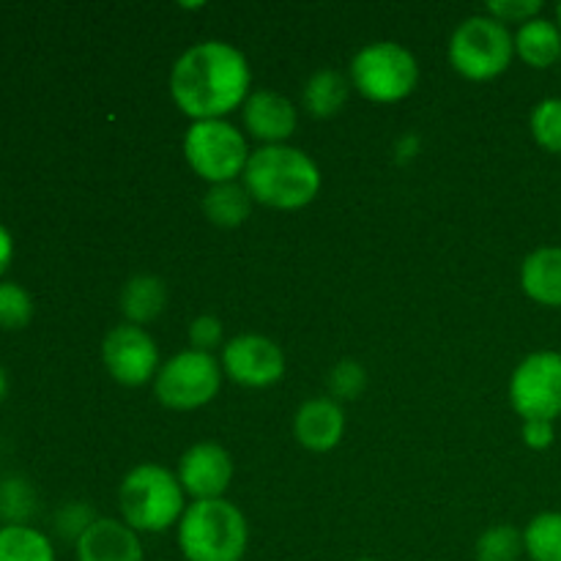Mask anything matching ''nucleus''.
<instances>
[{
    "mask_svg": "<svg viewBox=\"0 0 561 561\" xmlns=\"http://www.w3.org/2000/svg\"><path fill=\"white\" fill-rule=\"evenodd\" d=\"M520 288L542 307H561V247H540L520 266Z\"/></svg>",
    "mask_w": 561,
    "mask_h": 561,
    "instance_id": "obj_16",
    "label": "nucleus"
},
{
    "mask_svg": "<svg viewBox=\"0 0 561 561\" xmlns=\"http://www.w3.org/2000/svg\"><path fill=\"white\" fill-rule=\"evenodd\" d=\"M102 362L124 387H142L159 373V348L142 327L121 323L102 340Z\"/></svg>",
    "mask_w": 561,
    "mask_h": 561,
    "instance_id": "obj_10",
    "label": "nucleus"
},
{
    "mask_svg": "<svg viewBox=\"0 0 561 561\" xmlns=\"http://www.w3.org/2000/svg\"><path fill=\"white\" fill-rule=\"evenodd\" d=\"M241 184L250 197L277 211H299L316 201L321 190V170L310 153L294 146H261L250 153Z\"/></svg>",
    "mask_w": 561,
    "mask_h": 561,
    "instance_id": "obj_2",
    "label": "nucleus"
},
{
    "mask_svg": "<svg viewBox=\"0 0 561 561\" xmlns=\"http://www.w3.org/2000/svg\"><path fill=\"white\" fill-rule=\"evenodd\" d=\"M351 80L337 69H321L305 82L301 102L312 118H334L345 107L351 93Z\"/></svg>",
    "mask_w": 561,
    "mask_h": 561,
    "instance_id": "obj_19",
    "label": "nucleus"
},
{
    "mask_svg": "<svg viewBox=\"0 0 561 561\" xmlns=\"http://www.w3.org/2000/svg\"><path fill=\"white\" fill-rule=\"evenodd\" d=\"M33 299L22 285L0 283V329L5 332H20L31 323Z\"/></svg>",
    "mask_w": 561,
    "mask_h": 561,
    "instance_id": "obj_25",
    "label": "nucleus"
},
{
    "mask_svg": "<svg viewBox=\"0 0 561 561\" xmlns=\"http://www.w3.org/2000/svg\"><path fill=\"white\" fill-rule=\"evenodd\" d=\"M247 546L250 526L228 499L186 504L179 520V548L186 561H241Z\"/></svg>",
    "mask_w": 561,
    "mask_h": 561,
    "instance_id": "obj_3",
    "label": "nucleus"
},
{
    "mask_svg": "<svg viewBox=\"0 0 561 561\" xmlns=\"http://www.w3.org/2000/svg\"><path fill=\"white\" fill-rule=\"evenodd\" d=\"M181 488L186 496L195 502H211V499H225V491L233 482V458L225 447L214 442L192 444L179 460Z\"/></svg>",
    "mask_w": 561,
    "mask_h": 561,
    "instance_id": "obj_12",
    "label": "nucleus"
},
{
    "mask_svg": "<svg viewBox=\"0 0 561 561\" xmlns=\"http://www.w3.org/2000/svg\"><path fill=\"white\" fill-rule=\"evenodd\" d=\"M11 257H14V239H11L9 228L0 222V283H3V274L9 272Z\"/></svg>",
    "mask_w": 561,
    "mask_h": 561,
    "instance_id": "obj_31",
    "label": "nucleus"
},
{
    "mask_svg": "<svg viewBox=\"0 0 561 561\" xmlns=\"http://www.w3.org/2000/svg\"><path fill=\"white\" fill-rule=\"evenodd\" d=\"M77 561H146L140 535L118 518H96L75 542Z\"/></svg>",
    "mask_w": 561,
    "mask_h": 561,
    "instance_id": "obj_14",
    "label": "nucleus"
},
{
    "mask_svg": "<svg viewBox=\"0 0 561 561\" xmlns=\"http://www.w3.org/2000/svg\"><path fill=\"white\" fill-rule=\"evenodd\" d=\"M345 414L343 405L332 398L307 400L294 420V436L310 453H329L343 442Z\"/></svg>",
    "mask_w": 561,
    "mask_h": 561,
    "instance_id": "obj_15",
    "label": "nucleus"
},
{
    "mask_svg": "<svg viewBox=\"0 0 561 561\" xmlns=\"http://www.w3.org/2000/svg\"><path fill=\"white\" fill-rule=\"evenodd\" d=\"M0 561H55L47 535L27 524L0 526Z\"/></svg>",
    "mask_w": 561,
    "mask_h": 561,
    "instance_id": "obj_21",
    "label": "nucleus"
},
{
    "mask_svg": "<svg viewBox=\"0 0 561 561\" xmlns=\"http://www.w3.org/2000/svg\"><path fill=\"white\" fill-rule=\"evenodd\" d=\"M367 387V370L354 359H343L329 373V392L332 400H356Z\"/></svg>",
    "mask_w": 561,
    "mask_h": 561,
    "instance_id": "obj_26",
    "label": "nucleus"
},
{
    "mask_svg": "<svg viewBox=\"0 0 561 561\" xmlns=\"http://www.w3.org/2000/svg\"><path fill=\"white\" fill-rule=\"evenodd\" d=\"M184 157L195 175L217 186L244 175L250 148L230 121H192L184 135Z\"/></svg>",
    "mask_w": 561,
    "mask_h": 561,
    "instance_id": "obj_7",
    "label": "nucleus"
},
{
    "mask_svg": "<svg viewBox=\"0 0 561 561\" xmlns=\"http://www.w3.org/2000/svg\"><path fill=\"white\" fill-rule=\"evenodd\" d=\"M356 561H381V559H356Z\"/></svg>",
    "mask_w": 561,
    "mask_h": 561,
    "instance_id": "obj_34",
    "label": "nucleus"
},
{
    "mask_svg": "<svg viewBox=\"0 0 561 561\" xmlns=\"http://www.w3.org/2000/svg\"><path fill=\"white\" fill-rule=\"evenodd\" d=\"M250 85V64L228 42L195 44L181 53L170 71V96L192 121H219L244 107Z\"/></svg>",
    "mask_w": 561,
    "mask_h": 561,
    "instance_id": "obj_1",
    "label": "nucleus"
},
{
    "mask_svg": "<svg viewBox=\"0 0 561 561\" xmlns=\"http://www.w3.org/2000/svg\"><path fill=\"white\" fill-rule=\"evenodd\" d=\"M524 548L531 561H561V513H540L524 529Z\"/></svg>",
    "mask_w": 561,
    "mask_h": 561,
    "instance_id": "obj_22",
    "label": "nucleus"
},
{
    "mask_svg": "<svg viewBox=\"0 0 561 561\" xmlns=\"http://www.w3.org/2000/svg\"><path fill=\"white\" fill-rule=\"evenodd\" d=\"M416 82H420V64L414 53L398 42L365 44L351 60V85L370 102H403L414 93Z\"/></svg>",
    "mask_w": 561,
    "mask_h": 561,
    "instance_id": "obj_6",
    "label": "nucleus"
},
{
    "mask_svg": "<svg viewBox=\"0 0 561 561\" xmlns=\"http://www.w3.org/2000/svg\"><path fill=\"white\" fill-rule=\"evenodd\" d=\"M5 394H9V376H5L3 365H0V403L5 400Z\"/></svg>",
    "mask_w": 561,
    "mask_h": 561,
    "instance_id": "obj_32",
    "label": "nucleus"
},
{
    "mask_svg": "<svg viewBox=\"0 0 561 561\" xmlns=\"http://www.w3.org/2000/svg\"><path fill=\"white\" fill-rule=\"evenodd\" d=\"M513 55L515 36L507 25L488 14H474L463 20L449 38V64L466 80H496L510 69Z\"/></svg>",
    "mask_w": 561,
    "mask_h": 561,
    "instance_id": "obj_5",
    "label": "nucleus"
},
{
    "mask_svg": "<svg viewBox=\"0 0 561 561\" xmlns=\"http://www.w3.org/2000/svg\"><path fill=\"white\" fill-rule=\"evenodd\" d=\"M515 55L531 69H551L561 58V31L557 22L537 16L515 33Z\"/></svg>",
    "mask_w": 561,
    "mask_h": 561,
    "instance_id": "obj_18",
    "label": "nucleus"
},
{
    "mask_svg": "<svg viewBox=\"0 0 561 561\" xmlns=\"http://www.w3.org/2000/svg\"><path fill=\"white\" fill-rule=\"evenodd\" d=\"M524 553V531L510 524L491 526L477 540V561H520Z\"/></svg>",
    "mask_w": 561,
    "mask_h": 561,
    "instance_id": "obj_23",
    "label": "nucleus"
},
{
    "mask_svg": "<svg viewBox=\"0 0 561 561\" xmlns=\"http://www.w3.org/2000/svg\"><path fill=\"white\" fill-rule=\"evenodd\" d=\"M168 307V285L153 274H137L121 290V312L131 327L157 321Z\"/></svg>",
    "mask_w": 561,
    "mask_h": 561,
    "instance_id": "obj_17",
    "label": "nucleus"
},
{
    "mask_svg": "<svg viewBox=\"0 0 561 561\" xmlns=\"http://www.w3.org/2000/svg\"><path fill=\"white\" fill-rule=\"evenodd\" d=\"M252 203L255 201L250 197L247 186L230 181V184L208 186L206 197H203V211H206L208 222L217 228H239L250 217Z\"/></svg>",
    "mask_w": 561,
    "mask_h": 561,
    "instance_id": "obj_20",
    "label": "nucleus"
},
{
    "mask_svg": "<svg viewBox=\"0 0 561 561\" xmlns=\"http://www.w3.org/2000/svg\"><path fill=\"white\" fill-rule=\"evenodd\" d=\"M241 121H244L250 137H255L263 146H285V140L299 126V113L283 93L261 88L247 96L244 107H241Z\"/></svg>",
    "mask_w": 561,
    "mask_h": 561,
    "instance_id": "obj_13",
    "label": "nucleus"
},
{
    "mask_svg": "<svg viewBox=\"0 0 561 561\" xmlns=\"http://www.w3.org/2000/svg\"><path fill=\"white\" fill-rule=\"evenodd\" d=\"M520 436H524L526 447L535 449V453H542V449L553 447V442H557L553 422H546V420H526Z\"/></svg>",
    "mask_w": 561,
    "mask_h": 561,
    "instance_id": "obj_30",
    "label": "nucleus"
},
{
    "mask_svg": "<svg viewBox=\"0 0 561 561\" xmlns=\"http://www.w3.org/2000/svg\"><path fill=\"white\" fill-rule=\"evenodd\" d=\"M222 373L247 389L274 387L285 376V354L263 334H239L222 348Z\"/></svg>",
    "mask_w": 561,
    "mask_h": 561,
    "instance_id": "obj_11",
    "label": "nucleus"
},
{
    "mask_svg": "<svg viewBox=\"0 0 561 561\" xmlns=\"http://www.w3.org/2000/svg\"><path fill=\"white\" fill-rule=\"evenodd\" d=\"M557 25H559V31H561V3H559V9H557Z\"/></svg>",
    "mask_w": 561,
    "mask_h": 561,
    "instance_id": "obj_33",
    "label": "nucleus"
},
{
    "mask_svg": "<svg viewBox=\"0 0 561 561\" xmlns=\"http://www.w3.org/2000/svg\"><path fill=\"white\" fill-rule=\"evenodd\" d=\"M184 496V488L173 471L157 463H142L121 482V520L137 535H162L179 526L186 510Z\"/></svg>",
    "mask_w": 561,
    "mask_h": 561,
    "instance_id": "obj_4",
    "label": "nucleus"
},
{
    "mask_svg": "<svg viewBox=\"0 0 561 561\" xmlns=\"http://www.w3.org/2000/svg\"><path fill=\"white\" fill-rule=\"evenodd\" d=\"M222 376V365L211 354L186 348L159 367L153 394L170 411H195L217 398Z\"/></svg>",
    "mask_w": 561,
    "mask_h": 561,
    "instance_id": "obj_8",
    "label": "nucleus"
},
{
    "mask_svg": "<svg viewBox=\"0 0 561 561\" xmlns=\"http://www.w3.org/2000/svg\"><path fill=\"white\" fill-rule=\"evenodd\" d=\"M222 321L214 316H201L190 323V345L203 354H211L222 343Z\"/></svg>",
    "mask_w": 561,
    "mask_h": 561,
    "instance_id": "obj_29",
    "label": "nucleus"
},
{
    "mask_svg": "<svg viewBox=\"0 0 561 561\" xmlns=\"http://www.w3.org/2000/svg\"><path fill=\"white\" fill-rule=\"evenodd\" d=\"M33 510V493L22 480H5L0 488V518L9 524H25Z\"/></svg>",
    "mask_w": 561,
    "mask_h": 561,
    "instance_id": "obj_27",
    "label": "nucleus"
},
{
    "mask_svg": "<svg viewBox=\"0 0 561 561\" xmlns=\"http://www.w3.org/2000/svg\"><path fill=\"white\" fill-rule=\"evenodd\" d=\"M540 11V0H493V3H488V16L499 20L502 25H510V22L526 25V22L537 20Z\"/></svg>",
    "mask_w": 561,
    "mask_h": 561,
    "instance_id": "obj_28",
    "label": "nucleus"
},
{
    "mask_svg": "<svg viewBox=\"0 0 561 561\" xmlns=\"http://www.w3.org/2000/svg\"><path fill=\"white\" fill-rule=\"evenodd\" d=\"M510 403L524 422L561 416V354L535 351L526 356L510 378Z\"/></svg>",
    "mask_w": 561,
    "mask_h": 561,
    "instance_id": "obj_9",
    "label": "nucleus"
},
{
    "mask_svg": "<svg viewBox=\"0 0 561 561\" xmlns=\"http://www.w3.org/2000/svg\"><path fill=\"white\" fill-rule=\"evenodd\" d=\"M531 137L540 148L551 153H561V96L542 99L535 110H531Z\"/></svg>",
    "mask_w": 561,
    "mask_h": 561,
    "instance_id": "obj_24",
    "label": "nucleus"
}]
</instances>
